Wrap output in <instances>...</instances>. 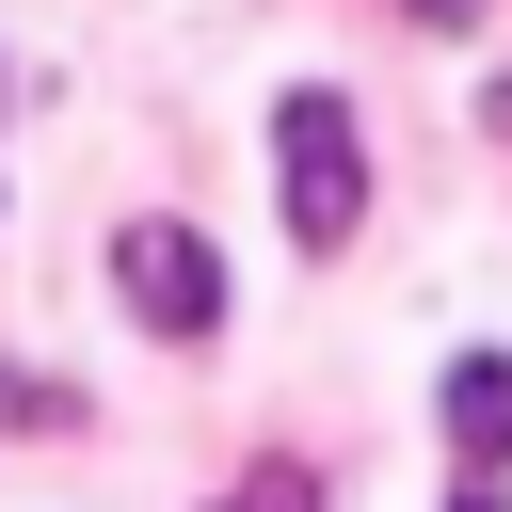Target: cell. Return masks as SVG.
<instances>
[{
    "mask_svg": "<svg viewBox=\"0 0 512 512\" xmlns=\"http://www.w3.org/2000/svg\"><path fill=\"white\" fill-rule=\"evenodd\" d=\"M272 160H288V240H304V256H336V240L368 224V144H352V96H320V80H304V96L272 112Z\"/></svg>",
    "mask_w": 512,
    "mask_h": 512,
    "instance_id": "obj_1",
    "label": "cell"
},
{
    "mask_svg": "<svg viewBox=\"0 0 512 512\" xmlns=\"http://www.w3.org/2000/svg\"><path fill=\"white\" fill-rule=\"evenodd\" d=\"M112 288L144 304V336H208V320H224V256H208L192 224H128V240H112Z\"/></svg>",
    "mask_w": 512,
    "mask_h": 512,
    "instance_id": "obj_2",
    "label": "cell"
},
{
    "mask_svg": "<svg viewBox=\"0 0 512 512\" xmlns=\"http://www.w3.org/2000/svg\"><path fill=\"white\" fill-rule=\"evenodd\" d=\"M448 464H464V480L512 464V352H464V368H448Z\"/></svg>",
    "mask_w": 512,
    "mask_h": 512,
    "instance_id": "obj_3",
    "label": "cell"
},
{
    "mask_svg": "<svg viewBox=\"0 0 512 512\" xmlns=\"http://www.w3.org/2000/svg\"><path fill=\"white\" fill-rule=\"evenodd\" d=\"M224 512H320V480H304V464H256V480H240Z\"/></svg>",
    "mask_w": 512,
    "mask_h": 512,
    "instance_id": "obj_4",
    "label": "cell"
},
{
    "mask_svg": "<svg viewBox=\"0 0 512 512\" xmlns=\"http://www.w3.org/2000/svg\"><path fill=\"white\" fill-rule=\"evenodd\" d=\"M400 16H416V32H464V16H480V0H400Z\"/></svg>",
    "mask_w": 512,
    "mask_h": 512,
    "instance_id": "obj_5",
    "label": "cell"
},
{
    "mask_svg": "<svg viewBox=\"0 0 512 512\" xmlns=\"http://www.w3.org/2000/svg\"><path fill=\"white\" fill-rule=\"evenodd\" d=\"M448 512H512V496H496V480H464V496H448Z\"/></svg>",
    "mask_w": 512,
    "mask_h": 512,
    "instance_id": "obj_6",
    "label": "cell"
}]
</instances>
